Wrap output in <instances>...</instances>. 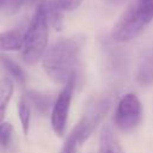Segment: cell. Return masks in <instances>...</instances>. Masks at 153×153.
Listing matches in <instances>:
<instances>
[{
	"mask_svg": "<svg viewBox=\"0 0 153 153\" xmlns=\"http://www.w3.org/2000/svg\"><path fill=\"white\" fill-rule=\"evenodd\" d=\"M80 45L73 38H60L47 48L42 63L45 73L56 84H66L74 74L79 61Z\"/></svg>",
	"mask_w": 153,
	"mask_h": 153,
	"instance_id": "obj_1",
	"label": "cell"
},
{
	"mask_svg": "<svg viewBox=\"0 0 153 153\" xmlns=\"http://www.w3.org/2000/svg\"><path fill=\"white\" fill-rule=\"evenodd\" d=\"M153 20V0H130L116 20L111 37L117 42H129L141 35Z\"/></svg>",
	"mask_w": 153,
	"mask_h": 153,
	"instance_id": "obj_2",
	"label": "cell"
},
{
	"mask_svg": "<svg viewBox=\"0 0 153 153\" xmlns=\"http://www.w3.org/2000/svg\"><path fill=\"white\" fill-rule=\"evenodd\" d=\"M45 4L33 10L32 18L25 30L22 56L26 65L37 63L43 57L47 50L48 36H49V22L45 11Z\"/></svg>",
	"mask_w": 153,
	"mask_h": 153,
	"instance_id": "obj_3",
	"label": "cell"
},
{
	"mask_svg": "<svg viewBox=\"0 0 153 153\" xmlns=\"http://www.w3.org/2000/svg\"><path fill=\"white\" fill-rule=\"evenodd\" d=\"M110 108V100L106 97L93 98L86 106L81 118L74 126V130L78 134L80 145L87 140V137L94 131L100 121L104 118Z\"/></svg>",
	"mask_w": 153,
	"mask_h": 153,
	"instance_id": "obj_4",
	"label": "cell"
},
{
	"mask_svg": "<svg viewBox=\"0 0 153 153\" xmlns=\"http://www.w3.org/2000/svg\"><path fill=\"white\" fill-rule=\"evenodd\" d=\"M142 116L141 102L134 93H126L116 109L115 122L118 129L123 131H129L137 127Z\"/></svg>",
	"mask_w": 153,
	"mask_h": 153,
	"instance_id": "obj_5",
	"label": "cell"
},
{
	"mask_svg": "<svg viewBox=\"0 0 153 153\" xmlns=\"http://www.w3.org/2000/svg\"><path fill=\"white\" fill-rule=\"evenodd\" d=\"M74 85H75V74L65 84L63 88L59 93L54 103V106H53V111L50 116V124H51L53 130L59 136H62L65 134Z\"/></svg>",
	"mask_w": 153,
	"mask_h": 153,
	"instance_id": "obj_6",
	"label": "cell"
},
{
	"mask_svg": "<svg viewBox=\"0 0 153 153\" xmlns=\"http://www.w3.org/2000/svg\"><path fill=\"white\" fill-rule=\"evenodd\" d=\"M25 30L18 26V27L0 32V50H4V51L22 50Z\"/></svg>",
	"mask_w": 153,
	"mask_h": 153,
	"instance_id": "obj_7",
	"label": "cell"
},
{
	"mask_svg": "<svg viewBox=\"0 0 153 153\" xmlns=\"http://www.w3.org/2000/svg\"><path fill=\"white\" fill-rule=\"evenodd\" d=\"M99 153H123V149L109 127H103L99 136Z\"/></svg>",
	"mask_w": 153,
	"mask_h": 153,
	"instance_id": "obj_8",
	"label": "cell"
},
{
	"mask_svg": "<svg viewBox=\"0 0 153 153\" xmlns=\"http://www.w3.org/2000/svg\"><path fill=\"white\" fill-rule=\"evenodd\" d=\"M13 93V82L8 78H2L0 80V123L2 122L7 105L11 100Z\"/></svg>",
	"mask_w": 153,
	"mask_h": 153,
	"instance_id": "obj_9",
	"label": "cell"
},
{
	"mask_svg": "<svg viewBox=\"0 0 153 153\" xmlns=\"http://www.w3.org/2000/svg\"><path fill=\"white\" fill-rule=\"evenodd\" d=\"M25 98L41 114H45L49 110L50 105H51L50 97H48V96H45V94H43L38 91H32V90L27 91L26 94H25Z\"/></svg>",
	"mask_w": 153,
	"mask_h": 153,
	"instance_id": "obj_10",
	"label": "cell"
},
{
	"mask_svg": "<svg viewBox=\"0 0 153 153\" xmlns=\"http://www.w3.org/2000/svg\"><path fill=\"white\" fill-rule=\"evenodd\" d=\"M45 11H47V17L49 25H51L55 30H61L62 29V23H63V16L62 12L54 2L53 0H48L45 4Z\"/></svg>",
	"mask_w": 153,
	"mask_h": 153,
	"instance_id": "obj_11",
	"label": "cell"
},
{
	"mask_svg": "<svg viewBox=\"0 0 153 153\" xmlns=\"http://www.w3.org/2000/svg\"><path fill=\"white\" fill-rule=\"evenodd\" d=\"M18 115H19L23 131H24V134H27L29 127H30V118H31V108H30V103L25 98V96H23L18 103Z\"/></svg>",
	"mask_w": 153,
	"mask_h": 153,
	"instance_id": "obj_12",
	"label": "cell"
},
{
	"mask_svg": "<svg viewBox=\"0 0 153 153\" xmlns=\"http://www.w3.org/2000/svg\"><path fill=\"white\" fill-rule=\"evenodd\" d=\"M0 61H1L2 66L7 69V72L17 80V82H19V84H23L24 82V80H25L24 72H23V69L13 60H11L8 56L0 55Z\"/></svg>",
	"mask_w": 153,
	"mask_h": 153,
	"instance_id": "obj_13",
	"label": "cell"
},
{
	"mask_svg": "<svg viewBox=\"0 0 153 153\" xmlns=\"http://www.w3.org/2000/svg\"><path fill=\"white\" fill-rule=\"evenodd\" d=\"M12 124L8 122H1L0 123V146L2 147H7L11 137H12Z\"/></svg>",
	"mask_w": 153,
	"mask_h": 153,
	"instance_id": "obj_14",
	"label": "cell"
},
{
	"mask_svg": "<svg viewBox=\"0 0 153 153\" xmlns=\"http://www.w3.org/2000/svg\"><path fill=\"white\" fill-rule=\"evenodd\" d=\"M53 2L61 11H74L81 5L82 0H53Z\"/></svg>",
	"mask_w": 153,
	"mask_h": 153,
	"instance_id": "obj_15",
	"label": "cell"
},
{
	"mask_svg": "<svg viewBox=\"0 0 153 153\" xmlns=\"http://www.w3.org/2000/svg\"><path fill=\"white\" fill-rule=\"evenodd\" d=\"M24 1L25 0H4L2 5L4 8L6 10V12L8 13H16L20 7L24 6Z\"/></svg>",
	"mask_w": 153,
	"mask_h": 153,
	"instance_id": "obj_16",
	"label": "cell"
},
{
	"mask_svg": "<svg viewBox=\"0 0 153 153\" xmlns=\"http://www.w3.org/2000/svg\"><path fill=\"white\" fill-rule=\"evenodd\" d=\"M47 1H48V0H25V1H24V6L33 7V10H35V8H37L38 6L45 4Z\"/></svg>",
	"mask_w": 153,
	"mask_h": 153,
	"instance_id": "obj_17",
	"label": "cell"
},
{
	"mask_svg": "<svg viewBox=\"0 0 153 153\" xmlns=\"http://www.w3.org/2000/svg\"><path fill=\"white\" fill-rule=\"evenodd\" d=\"M111 1H114V2H122V1H124V0H111Z\"/></svg>",
	"mask_w": 153,
	"mask_h": 153,
	"instance_id": "obj_18",
	"label": "cell"
},
{
	"mask_svg": "<svg viewBox=\"0 0 153 153\" xmlns=\"http://www.w3.org/2000/svg\"><path fill=\"white\" fill-rule=\"evenodd\" d=\"M2 2H4V0H0V6L2 5Z\"/></svg>",
	"mask_w": 153,
	"mask_h": 153,
	"instance_id": "obj_19",
	"label": "cell"
}]
</instances>
